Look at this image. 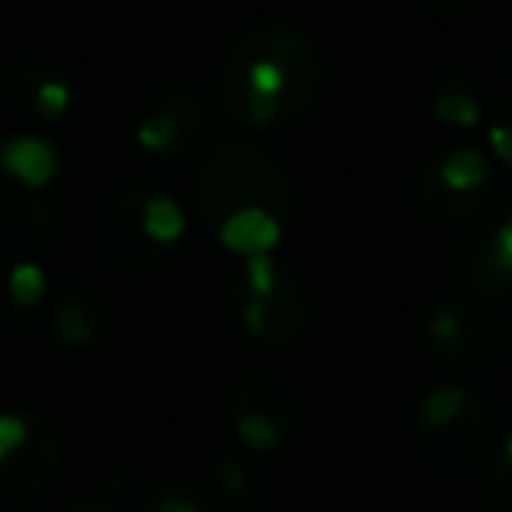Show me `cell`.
<instances>
[{
  "instance_id": "6da1fadb",
  "label": "cell",
  "mask_w": 512,
  "mask_h": 512,
  "mask_svg": "<svg viewBox=\"0 0 512 512\" xmlns=\"http://www.w3.org/2000/svg\"><path fill=\"white\" fill-rule=\"evenodd\" d=\"M60 439L46 421L32 418L29 414V435L25 442L0 463V502L18 505L39 498L60 470Z\"/></svg>"
},
{
  "instance_id": "7a4b0ae2",
  "label": "cell",
  "mask_w": 512,
  "mask_h": 512,
  "mask_svg": "<svg viewBox=\"0 0 512 512\" xmlns=\"http://www.w3.org/2000/svg\"><path fill=\"white\" fill-rule=\"evenodd\" d=\"M288 88H292V74H288L285 60L278 57H256L249 60L246 74H242V116L253 127H274L278 116L285 113Z\"/></svg>"
},
{
  "instance_id": "3957f363",
  "label": "cell",
  "mask_w": 512,
  "mask_h": 512,
  "mask_svg": "<svg viewBox=\"0 0 512 512\" xmlns=\"http://www.w3.org/2000/svg\"><path fill=\"white\" fill-rule=\"evenodd\" d=\"M285 235L281 228V218L264 204H246L239 211H232L228 218H221L218 225V242L221 249L235 256H264V253H274Z\"/></svg>"
},
{
  "instance_id": "277c9868",
  "label": "cell",
  "mask_w": 512,
  "mask_h": 512,
  "mask_svg": "<svg viewBox=\"0 0 512 512\" xmlns=\"http://www.w3.org/2000/svg\"><path fill=\"white\" fill-rule=\"evenodd\" d=\"M0 172H8L25 190H46L60 172V151L46 137L15 134L0 144Z\"/></svg>"
},
{
  "instance_id": "5b68a950",
  "label": "cell",
  "mask_w": 512,
  "mask_h": 512,
  "mask_svg": "<svg viewBox=\"0 0 512 512\" xmlns=\"http://www.w3.org/2000/svg\"><path fill=\"white\" fill-rule=\"evenodd\" d=\"M11 95L22 99L39 120H60V116H67V109L74 102L71 85L53 71L36 74V64H25L11 74Z\"/></svg>"
},
{
  "instance_id": "8992f818",
  "label": "cell",
  "mask_w": 512,
  "mask_h": 512,
  "mask_svg": "<svg viewBox=\"0 0 512 512\" xmlns=\"http://www.w3.org/2000/svg\"><path fill=\"white\" fill-rule=\"evenodd\" d=\"M50 327L67 348H95L102 337V320L95 316V302L88 292H71L53 306Z\"/></svg>"
},
{
  "instance_id": "52a82bcc",
  "label": "cell",
  "mask_w": 512,
  "mask_h": 512,
  "mask_svg": "<svg viewBox=\"0 0 512 512\" xmlns=\"http://www.w3.org/2000/svg\"><path fill=\"white\" fill-rule=\"evenodd\" d=\"M474 411V400H470V390L467 386H456V383H446V386H435V390L425 393L418 407V418H421V432L425 435H446L453 432L456 425H463V418Z\"/></svg>"
},
{
  "instance_id": "ba28073f",
  "label": "cell",
  "mask_w": 512,
  "mask_h": 512,
  "mask_svg": "<svg viewBox=\"0 0 512 512\" xmlns=\"http://www.w3.org/2000/svg\"><path fill=\"white\" fill-rule=\"evenodd\" d=\"M137 221H141L144 239H151L155 246H172V242H179L186 232L183 204H179L176 197H169V193H148V197L141 200Z\"/></svg>"
},
{
  "instance_id": "9c48e42d",
  "label": "cell",
  "mask_w": 512,
  "mask_h": 512,
  "mask_svg": "<svg viewBox=\"0 0 512 512\" xmlns=\"http://www.w3.org/2000/svg\"><path fill=\"white\" fill-rule=\"evenodd\" d=\"M435 176H439V183L446 186L449 193H477L488 186L491 165L477 148H453L439 158Z\"/></svg>"
},
{
  "instance_id": "30bf717a",
  "label": "cell",
  "mask_w": 512,
  "mask_h": 512,
  "mask_svg": "<svg viewBox=\"0 0 512 512\" xmlns=\"http://www.w3.org/2000/svg\"><path fill=\"white\" fill-rule=\"evenodd\" d=\"M0 285H4L8 306H15L18 313H29L46 299V271L39 264H32V260L11 264L8 271L0 274Z\"/></svg>"
},
{
  "instance_id": "8fae6325",
  "label": "cell",
  "mask_w": 512,
  "mask_h": 512,
  "mask_svg": "<svg viewBox=\"0 0 512 512\" xmlns=\"http://www.w3.org/2000/svg\"><path fill=\"white\" fill-rule=\"evenodd\" d=\"M235 435H239L249 449H256V453H271V449H278L281 439H285V421H281L278 414L264 411V407H242V411L235 414Z\"/></svg>"
},
{
  "instance_id": "7c38bea8",
  "label": "cell",
  "mask_w": 512,
  "mask_h": 512,
  "mask_svg": "<svg viewBox=\"0 0 512 512\" xmlns=\"http://www.w3.org/2000/svg\"><path fill=\"white\" fill-rule=\"evenodd\" d=\"M432 116L446 127H460V130H474L481 123L484 109L481 102L474 99L463 88H439L432 99Z\"/></svg>"
},
{
  "instance_id": "4fadbf2b",
  "label": "cell",
  "mask_w": 512,
  "mask_h": 512,
  "mask_svg": "<svg viewBox=\"0 0 512 512\" xmlns=\"http://www.w3.org/2000/svg\"><path fill=\"white\" fill-rule=\"evenodd\" d=\"M179 116L172 113V109H155V113H148L141 123H137V148L148 151V155H162V151L176 148L179 144Z\"/></svg>"
},
{
  "instance_id": "5bb4252c",
  "label": "cell",
  "mask_w": 512,
  "mask_h": 512,
  "mask_svg": "<svg viewBox=\"0 0 512 512\" xmlns=\"http://www.w3.org/2000/svg\"><path fill=\"white\" fill-rule=\"evenodd\" d=\"M428 344H432L439 355H456L463 344V316L460 309L453 306H442L428 316Z\"/></svg>"
},
{
  "instance_id": "9a60e30c",
  "label": "cell",
  "mask_w": 512,
  "mask_h": 512,
  "mask_svg": "<svg viewBox=\"0 0 512 512\" xmlns=\"http://www.w3.org/2000/svg\"><path fill=\"white\" fill-rule=\"evenodd\" d=\"M242 278H246V292L256 295V299H274L281 285V267L274 260V253L264 256H246L242 260Z\"/></svg>"
},
{
  "instance_id": "2e32d148",
  "label": "cell",
  "mask_w": 512,
  "mask_h": 512,
  "mask_svg": "<svg viewBox=\"0 0 512 512\" xmlns=\"http://www.w3.org/2000/svg\"><path fill=\"white\" fill-rule=\"evenodd\" d=\"M484 264H488V271L495 274V278L512 281V214L491 228L488 249H484Z\"/></svg>"
},
{
  "instance_id": "e0dca14e",
  "label": "cell",
  "mask_w": 512,
  "mask_h": 512,
  "mask_svg": "<svg viewBox=\"0 0 512 512\" xmlns=\"http://www.w3.org/2000/svg\"><path fill=\"white\" fill-rule=\"evenodd\" d=\"M141 512H207L190 491H176V488H165L155 491V495L144 502Z\"/></svg>"
},
{
  "instance_id": "ac0fdd59",
  "label": "cell",
  "mask_w": 512,
  "mask_h": 512,
  "mask_svg": "<svg viewBox=\"0 0 512 512\" xmlns=\"http://www.w3.org/2000/svg\"><path fill=\"white\" fill-rule=\"evenodd\" d=\"M29 435V414H0V463L8 460Z\"/></svg>"
},
{
  "instance_id": "d6986e66",
  "label": "cell",
  "mask_w": 512,
  "mask_h": 512,
  "mask_svg": "<svg viewBox=\"0 0 512 512\" xmlns=\"http://www.w3.org/2000/svg\"><path fill=\"white\" fill-rule=\"evenodd\" d=\"M491 498H495V505L502 512H512V463L505 460H498L495 467H491Z\"/></svg>"
},
{
  "instance_id": "ffe728a7",
  "label": "cell",
  "mask_w": 512,
  "mask_h": 512,
  "mask_svg": "<svg viewBox=\"0 0 512 512\" xmlns=\"http://www.w3.org/2000/svg\"><path fill=\"white\" fill-rule=\"evenodd\" d=\"M488 148L498 162L512 169V123H491L488 127Z\"/></svg>"
},
{
  "instance_id": "44dd1931",
  "label": "cell",
  "mask_w": 512,
  "mask_h": 512,
  "mask_svg": "<svg viewBox=\"0 0 512 512\" xmlns=\"http://www.w3.org/2000/svg\"><path fill=\"white\" fill-rule=\"evenodd\" d=\"M218 481L228 495H242L249 488V477H246V467L239 460H221L218 463Z\"/></svg>"
},
{
  "instance_id": "7402d4cb",
  "label": "cell",
  "mask_w": 512,
  "mask_h": 512,
  "mask_svg": "<svg viewBox=\"0 0 512 512\" xmlns=\"http://www.w3.org/2000/svg\"><path fill=\"white\" fill-rule=\"evenodd\" d=\"M64 512H113V505L102 502V498H78V502H71Z\"/></svg>"
},
{
  "instance_id": "603a6c76",
  "label": "cell",
  "mask_w": 512,
  "mask_h": 512,
  "mask_svg": "<svg viewBox=\"0 0 512 512\" xmlns=\"http://www.w3.org/2000/svg\"><path fill=\"white\" fill-rule=\"evenodd\" d=\"M505 460L512 463V435H509V442H505Z\"/></svg>"
}]
</instances>
